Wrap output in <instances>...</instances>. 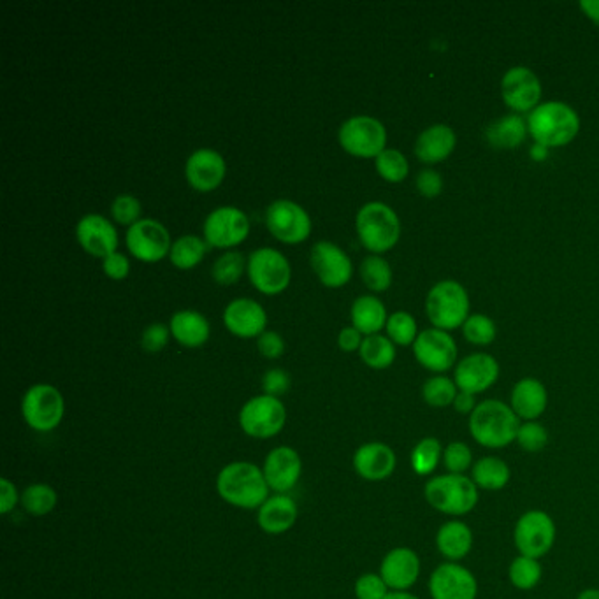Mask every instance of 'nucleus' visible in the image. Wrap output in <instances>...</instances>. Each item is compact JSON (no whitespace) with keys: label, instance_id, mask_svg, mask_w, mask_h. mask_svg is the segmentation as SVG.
Segmentation results:
<instances>
[{"label":"nucleus","instance_id":"obj_1","mask_svg":"<svg viewBox=\"0 0 599 599\" xmlns=\"http://www.w3.org/2000/svg\"><path fill=\"white\" fill-rule=\"evenodd\" d=\"M522 420L515 415L512 406L498 399L478 403L470 415V434L480 447L501 450L515 443Z\"/></svg>","mask_w":599,"mask_h":599},{"label":"nucleus","instance_id":"obj_2","mask_svg":"<svg viewBox=\"0 0 599 599\" xmlns=\"http://www.w3.org/2000/svg\"><path fill=\"white\" fill-rule=\"evenodd\" d=\"M217 491L225 503L253 510L269 499V485L264 471L252 462H231L218 473Z\"/></svg>","mask_w":599,"mask_h":599},{"label":"nucleus","instance_id":"obj_3","mask_svg":"<svg viewBox=\"0 0 599 599\" xmlns=\"http://www.w3.org/2000/svg\"><path fill=\"white\" fill-rule=\"evenodd\" d=\"M527 130L536 145L561 148L577 138L580 118L577 111L564 102H543L529 113Z\"/></svg>","mask_w":599,"mask_h":599},{"label":"nucleus","instance_id":"obj_4","mask_svg":"<svg viewBox=\"0 0 599 599\" xmlns=\"http://www.w3.org/2000/svg\"><path fill=\"white\" fill-rule=\"evenodd\" d=\"M427 505L436 512L461 519L473 512L480 501V489L468 475H436L424 487Z\"/></svg>","mask_w":599,"mask_h":599},{"label":"nucleus","instance_id":"obj_5","mask_svg":"<svg viewBox=\"0 0 599 599\" xmlns=\"http://www.w3.org/2000/svg\"><path fill=\"white\" fill-rule=\"evenodd\" d=\"M355 227L362 246L373 253L389 252L401 238V222L396 211L383 203L362 206L355 218Z\"/></svg>","mask_w":599,"mask_h":599},{"label":"nucleus","instance_id":"obj_6","mask_svg":"<svg viewBox=\"0 0 599 599\" xmlns=\"http://www.w3.org/2000/svg\"><path fill=\"white\" fill-rule=\"evenodd\" d=\"M427 317L436 329L452 331L466 324L470 315V297L461 283L454 280L436 283L426 299Z\"/></svg>","mask_w":599,"mask_h":599},{"label":"nucleus","instance_id":"obj_7","mask_svg":"<svg viewBox=\"0 0 599 599\" xmlns=\"http://www.w3.org/2000/svg\"><path fill=\"white\" fill-rule=\"evenodd\" d=\"M557 527L554 519L543 510H527L520 515L513 529V543L519 556L542 559L556 545Z\"/></svg>","mask_w":599,"mask_h":599},{"label":"nucleus","instance_id":"obj_8","mask_svg":"<svg viewBox=\"0 0 599 599\" xmlns=\"http://www.w3.org/2000/svg\"><path fill=\"white\" fill-rule=\"evenodd\" d=\"M65 401L60 390L48 383L32 385L22 401L23 420L37 433H50L64 419Z\"/></svg>","mask_w":599,"mask_h":599},{"label":"nucleus","instance_id":"obj_9","mask_svg":"<svg viewBox=\"0 0 599 599\" xmlns=\"http://www.w3.org/2000/svg\"><path fill=\"white\" fill-rule=\"evenodd\" d=\"M248 280L260 294L276 296L287 290L292 278L289 260L275 248H259L248 257Z\"/></svg>","mask_w":599,"mask_h":599},{"label":"nucleus","instance_id":"obj_10","mask_svg":"<svg viewBox=\"0 0 599 599\" xmlns=\"http://www.w3.org/2000/svg\"><path fill=\"white\" fill-rule=\"evenodd\" d=\"M338 141L352 157L376 159L387 145V130L373 116H354L341 125Z\"/></svg>","mask_w":599,"mask_h":599},{"label":"nucleus","instance_id":"obj_11","mask_svg":"<svg viewBox=\"0 0 599 599\" xmlns=\"http://www.w3.org/2000/svg\"><path fill=\"white\" fill-rule=\"evenodd\" d=\"M285 422L287 410L282 401L266 394L252 397L239 412V426L245 434L257 440H268L282 433Z\"/></svg>","mask_w":599,"mask_h":599},{"label":"nucleus","instance_id":"obj_12","mask_svg":"<svg viewBox=\"0 0 599 599\" xmlns=\"http://www.w3.org/2000/svg\"><path fill=\"white\" fill-rule=\"evenodd\" d=\"M125 243L130 255L146 264L166 259L173 246L166 225L160 224L159 220L153 218H141L139 222L129 227Z\"/></svg>","mask_w":599,"mask_h":599},{"label":"nucleus","instance_id":"obj_13","mask_svg":"<svg viewBox=\"0 0 599 599\" xmlns=\"http://www.w3.org/2000/svg\"><path fill=\"white\" fill-rule=\"evenodd\" d=\"M266 227L280 243L299 245L310 238L311 218L303 206L280 199L266 210Z\"/></svg>","mask_w":599,"mask_h":599},{"label":"nucleus","instance_id":"obj_14","mask_svg":"<svg viewBox=\"0 0 599 599\" xmlns=\"http://www.w3.org/2000/svg\"><path fill=\"white\" fill-rule=\"evenodd\" d=\"M250 234V220L234 206L211 211L204 222V241L213 248H234Z\"/></svg>","mask_w":599,"mask_h":599},{"label":"nucleus","instance_id":"obj_15","mask_svg":"<svg viewBox=\"0 0 599 599\" xmlns=\"http://www.w3.org/2000/svg\"><path fill=\"white\" fill-rule=\"evenodd\" d=\"M310 262L318 280L327 289L345 287L354 275L350 257L331 241H318L311 248Z\"/></svg>","mask_w":599,"mask_h":599},{"label":"nucleus","instance_id":"obj_16","mask_svg":"<svg viewBox=\"0 0 599 599\" xmlns=\"http://www.w3.org/2000/svg\"><path fill=\"white\" fill-rule=\"evenodd\" d=\"M429 594L433 599H477L478 580L461 563H443L429 578Z\"/></svg>","mask_w":599,"mask_h":599},{"label":"nucleus","instance_id":"obj_17","mask_svg":"<svg viewBox=\"0 0 599 599\" xmlns=\"http://www.w3.org/2000/svg\"><path fill=\"white\" fill-rule=\"evenodd\" d=\"M413 354L422 368L445 373L457 361V343L447 331L427 329L413 343Z\"/></svg>","mask_w":599,"mask_h":599},{"label":"nucleus","instance_id":"obj_18","mask_svg":"<svg viewBox=\"0 0 599 599\" xmlns=\"http://www.w3.org/2000/svg\"><path fill=\"white\" fill-rule=\"evenodd\" d=\"M501 95L506 106L515 113L535 111L542 99V83L531 69L512 67L501 81Z\"/></svg>","mask_w":599,"mask_h":599},{"label":"nucleus","instance_id":"obj_19","mask_svg":"<svg viewBox=\"0 0 599 599\" xmlns=\"http://www.w3.org/2000/svg\"><path fill=\"white\" fill-rule=\"evenodd\" d=\"M225 174L227 164L224 157L211 148H201L192 153L185 166L188 185L203 194L217 190L224 183Z\"/></svg>","mask_w":599,"mask_h":599},{"label":"nucleus","instance_id":"obj_20","mask_svg":"<svg viewBox=\"0 0 599 599\" xmlns=\"http://www.w3.org/2000/svg\"><path fill=\"white\" fill-rule=\"evenodd\" d=\"M499 364L492 355L473 354L462 359L455 368L454 382L457 389L477 396L491 389L498 382Z\"/></svg>","mask_w":599,"mask_h":599},{"label":"nucleus","instance_id":"obj_21","mask_svg":"<svg viewBox=\"0 0 599 599\" xmlns=\"http://www.w3.org/2000/svg\"><path fill=\"white\" fill-rule=\"evenodd\" d=\"M422 571V563L417 552L408 547H397L383 557L380 564V577L390 591H410L417 584Z\"/></svg>","mask_w":599,"mask_h":599},{"label":"nucleus","instance_id":"obj_22","mask_svg":"<svg viewBox=\"0 0 599 599\" xmlns=\"http://www.w3.org/2000/svg\"><path fill=\"white\" fill-rule=\"evenodd\" d=\"M76 238L81 248L97 259H106L116 253L118 232L115 225L102 215H85L76 225Z\"/></svg>","mask_w":599,"mask_h":599},{"label":"nucleus","instance_id":"obj_23","mask_svg":"<svg viewBox=\"0 0 599 599\" xmlns=\"http://www.w3.org/2000/svg\"><path fill=\"white\" fill-rule=\"evenodd\" d=\"M262 471L269 489L278 494H287L299 482L303 473V462L294 448L278 447L269 452Z\"/></svg>","mask_w":599,"mask_h":599},{"label":"nucleus","instance_id":"obj_24","mask_svg":"<svg viewBox=\"0 0 599 599\" xmlns=\"http://www.w3.org/2000/svg\"><path fill=\"white\" fill-rule=\"evenodd\" d=\"M224 324L227 331L238 338H259L266 332L268 313L253 299H236L225 308Z\"/></svg>","mask_w":599,"mask_h":599},{"label":"nucleus","instance_id":"obj_25","mask_svg":"<svg viewBox=\"0 0 599 599\" xmlns=\"http://www.w3.org/2000/svg\"><path fill=\"white\" fill-rule=\"evenodd\" d=\"M396 466L397 457L394 450L380 441L364 443L354 454L355 471L368 482L387 480L396 471Z\"/></svg>","mask_w":599,"mask_h":599},{"label":"nucleus","instance_id":"obj_26","mask_svg":"<svg viewBox=\"0 0 599 599\" xmlns=\"http://www.w3.org/2000/svg\"><path fill=\"white\" fill-rule=\"evenodd\" d=\"M510 406L522 422H533L540 419L547 410L549 392L540 380L522 378L513 387Z\"/></svg>","mask_w":599,"mask_h":599},{"label":"nucleus","instance_id":"obj_27","mask_svg":"<svg viewBox=\"0 0 599 599\" xmlns=\"http://www.w3.org/2000/svg\"><path fill=\"white\" fill-rule=\"evenodd\" d=\"M436 549L448 563H461L473 549V531L461 519H452L441 524L436 533Z\"/></svg>","mask_w":599,"mask_h":599},{"label":"nucleus","instance_id":"obj_28","mask_svg":"<svg viewBox=\"0 0 599 599\" xmlns=\"http://www.w3.org/2000/svg\"><path fill=\"white\" fill-rule=\"evenodd\" d=\"M457 136L448 125H433L420 134L415 143V155L424 164H438L454 153Z\"/></svg>","mask_w":599,"mask_h":599},{"label":"nucleus","instance_id":"obj_29","mask_svg":"<svg viewBox=\"0 0 599 599\" xmlns=\"http://www.w3.org/2000/svg\"><path fill=\"white\" fill-rule=\"evenodd\" d=\"M259 526L269 535H282L290 531L297 520V505L287 494H276L259 508Z\"/></svg>","mask_w":599,"mask_h":599},{"label":"nucleus","instance_id":"obj_30","mask_svg":"<svg viewBox=\"0 0 599 599\" xmlns=\"http://www.w3.org/2000/svg\"><path fill=\"white\" fill-rule=\"evenodd\" d=\"M169 329L181 347L199 348L210 340V322L199 311L181 310L174 313Z\"/></svg>","mask_w":599,"mask_h":599},{"label":"nucleus","instance_id":"obj_31","mask_svg":"<svg viewBox=\"0 0 599 599\" xmlns=\"http://www.w3.org/2000/svg\"><path fill=\"white\" fill-rule=\"evenodd\" d=\"M352 325L362 336H373L382 331L387 325V310L385 304L375 296H361L352 304Z\"/></svg>","mask_w":599,"mask_h":599},{"label":"nucleus","instance_id":"obj_32","mask_svg":"<svg viewBox=\"0 0 599 599\" xmlns=\"http://www.w3.org/2000/svg\"><path fill=\"white\" fill-rule=\"evenodd\" d=\"M471 480L480 491H503L512 480V470L503 459H499L496 455H487L473 464Z\"/></svg>","mask_w":599,"mask_h":599},{"label":"nucleus","instance_id":"obj_33","mask_svg":"<svg viewBox=\"0 0 599 599\" xmlns=\"http://www.w3.org/2000/svg\"><path fill=\"white\" fill-rule=\"evenodd\" d=\"M485 136L494 148H503V150L517 148L526 139L527 123L519 115L503 116L501 120H496L487 127Z\"/></svg>","mask_w":599,"mask_h":599},{"label":"nucleus","instance_id":"obj_34","mask_svg":"<svg viewBox=\"0 0 599 599\" xmlns=\"http://www.w3.org/2000/svg\"><path fill=\"white\" fill-rule=\"evenodd\" d=\"M206 250H208V243L204 239L197 238L194 234H187L173 241L169 259L173 262L174 268L190 271L203 262Z\"/></svg>","mask_w":599,"mask_h":599},{"label":"nucleus","instance_id":"obj_35","mask_svg":"<svg viewBox=\"0 0 599 599\" xmlns=\"http://www.w3.org/2000/svg\"><path fill=\"white\" fill-rule=\"evenodd\" d=\"M443 445L438 438L426 436L413 447L410 455V464L415 475L419 477H431L443 462Z\"/></svg>","mask_w":599,"mask_h":599},{"label":"nucleus","instance_id":"obj_36","mask_svg":"<svg viewBox=\"0 0 599 599\" xmlns=\"http://www.w3.org/2000/svg\"><path fill=\"white\" fill-rule=\"evenodd\" d=\"M362 362L371 369H387L396 361L394 343L382 334L366 336L359 350Z\"/></svg>","mask_w":599,"mask_h":599},{"label":"nucleus","instance_id":"obj_37","mask_svg":"<svg viewBox=\"0 0 599 599\" xmlns=\"http://www.w3.org/2000/svg\"><path fill=\"white\" fill-rule=\"evenodd\" d=\"M543 568L540 559L517 556L508 568V580L519 591H533L542 582Z\"/></svg>","mask_w":599,"mask_h":599},{"label":"nucleus","instance_id":"obj_38","mask_svg":"<svg viewBox=\"0 0 599 599\" xmlns=\"http://www.w3.org/2000/svg\"><path fill=\"white\" fill-rule=\"evenodd\" d=\"M22 503L25 512L34 517H44L55 510L58 503V494L51 485L32 484L22 492Z\"/></svg>","mask_w":599,"mask_h":599},{"label":"nucleus","instance_id":"obj_39","mask_svg":"<svg viewBox=\"0 0 599 599\" xmlns=\"http://www.w3.org/2000/svg\"><path fill=\"white\" fill-rule=\"evenodd\" d=\"M362 283L373 292H385L392 285V269L380 255H369L361 262Z\"/></svg>","mask_w":599,"mask_h":599},{"label":"nucleus","instance_id":"obj_40","mask_svg":"<svg viewBox=\"0 0 599 599\" xmlns=\"http://www.w3.org/2000/svg\"><path fill=\"white\" fill-rule=\"evenodd\" d=\"M246 264H248V260H245L243 253L234 252V250L232 252H225L213 264L211 276H213V280L218 285L229 287V285H234V283L238 282L241 275L245 273Z\"/></svg>","mask_w":599,"mask_h":599},{"label":"nucleus","instance_id":"obj_41","mask_svg":"<svg viewBox=\"0 0 599 599\" xmlns=\"http://www.w3.org/2000/svg\"><path fill=\"white\" fill-rule=\"evenodd\" d=\"M457 394H459L457 385L447 376H433L422 387V397L426 405L433 408H447L454 405Z\"/></svg>","mask_w":599,"mask_h":599},{"label":"nucleus","instance_id":"obj_42","mask_svg":"<svg viewBox=\"0 0 599 599\" xmlns=\"http://www.w3.org/2000/svg\"><path fill=\"white\" fill-rule=\"evenodd\" d=\"M375 166L378 174L389 183H401L410 173V166H408L405 155L399 150H392V148H385L376 157Z\"/></svg>","mask_w":599,"mask_h":599},{"label":"nucleus","instance_id":"obj_43","mask_svg":"<svg viewBox=\"0 0 599 599\" xmlns=\"http://www.w3.org/2000/svg\"><path fill=\"white\" fill-rule=\"evenodd\" d=\"M385 327H387L389 340L392 343H396V345H401V347L413 345L415 340L419 338V334H417V322L406 311H396L394 315H390Z\"/></svg>","mask_w":599,"mask_h":599},{"label":"nucleus","instance_id":"obj_44","mask_svg":"<svg viewBox=\"0 0 599 599\" xmlns=\"http://www.w3.org/2000/svg\"><path fill=\"white\" fill-rule=\"evenodd\" d=\"M473 450L464 441H450L443 450V466L452 475H466L473 468Z\"/></svg>","mask_w":599,"mask_h":599},{"label":"nucleus","instance_id":"obj_45","mask_svg":"<svg viewBox=\"0 0 599 599\" xmlns=\"http://www.w3.org/2000/svg\"><path fill=\"white\" fill-rule=\"evenodd\" d=\"M549 440V431L538 420H533L520 424L515 443L527 454H536L549 445Z\"/></svg>","mask_w":599,"mask_h":599},{"label":"nucleus","instance_id":"obj_46","mask_svg":"<svg viewBox=\"0 0 599 599\" xmlns=\"http://www.w3.org/2000/svg\"><path fill=\"white\" fill-rule=\"evenodd\" d=\"M462 331L464 338L477 347L491 345L496 340V324L485 315H471L466 324L462 325Z\"/></svg>","mask_w":599,"mask_h":599},{"label":"nucleus","instance_id":"obj_47","mask_svg":"<svg viewBox=\"0 0 599 599\" xmlns=\"http://www.w3.org/2000/svg\"><path fill=\"white\" fill-rule=\"evenodd\" d=\"M141 211L143 206L139 203L138 197L130 194H120L115 197V201L111 204V217L118 225H132L141 220Z\"/></svg>","mask_w":599,"mask_h":599},{"label":"nucleus","instance_id":"obj_48","mask_svg":"<svg viewBox=\"0 0 599 599\" xmlns=\"http://www.w3.org/2000/svg\"><path fill=\"white\" fill-rule=\"evenodd\" d=\"M390 589L380 573H364L355 582V596L357 599H385L389 596Z\"/></svg>","mask_w":599,"mask_h":599},{"label":"nucleus","instance_id":"obj_49","mask_svg":"<svg viewBox=\"0 0 599 599\" xmlns=\"http://www.w3.org/2000/svg\"><path fill=\"white\" fill-rule=\"evenodd\" d=\"M169 334H171V329L167 325L159 324V322L148 325L141 334V347L148 354H159L166 348Z\"/></svg>","mask_w":599,"mask_h":599},{"label":"nucleus","instance_id":"obj_50","mask_svg":"<svg viewBox=\"0 0 599 599\" xmlns=\"http://www.w3.org/2000/svg\"><path fill=\"white\" fill-rule=\"evenodd\" d=\"M290 389V376L283 369H269L266 375L262 376V390L266 396L278 397L287 394Z\"/></svg>","mask_w":599,"mask_h":599},{"label":"nucleus","instance_id":"obj_51","mask_svg":"<svg viewBox=\"0 0 599 599\" xmlns=\"http://www.w3.org/2000/svg\"><path fill=\"white\" fill-rule=\"evenodd\" d=\"M257 348L260 355L266 359H278L285 354V341L282 336L275 331H266L257 338Z\"/></svg>","mask_w":599,"mask_h":599},{"label":"nucleus","instance_id":"obj_52","mask_svg":"<svg viewBox=\"0 0 599 599\" xmlns=\"http://www.w3.org/2000/svg\"><path fill=\"white\" fill-rule=\"evenodd\" d=\"M102 271L108 276L109 280L122 282L130 273V262L123 253H113L102 260Z\"/></svg>","mask_w":599,"mask_h":599},{"label":"nucleus","instance_id":"obj_53","mask_svg":"<svg viewBox=\"0 0 599 599\" xmlns=\"http://www.w3.org/2000/svg\"><path fill=\"white\" fill-rule=\"evenodd\" d=\"M417 188H419L420 194L427 197V199H434L443 190V178H441L440 173H436L433 169H424L417 176Z\"/></svg>","mask_w":599,"mask_h":599},{"label":"nucleus","instance_id":"obj_54","mask_svg":"<svg viewBox=\"0 0 599 599\" xmlns=\"http://www.w3.org/2000/svg\"><path fill=\"white\" fill-rule=\"evenodd\" d=\"M20 501H22V496L16 491L15 484L9 482L8 478H2V480H0V512L6 515V513L11 512Z\"/></svg>","mask_w":599,"mask_h":599},{"label":"nucleus","instance_id":"obj_55","mask_svg":"<svg viewBox=\"0 0 599 599\" xmlns=\"http://www.w3.org/2000/svg\"><path fill=\"white\" fill-rule=\"evenodd\" d=\"M362 341H364V338H362L361 332L355 329L354 325L341 329L340 334H338V347L343 352H357V350H361Z\"/></svg>","mask_w":599,"mask_h":599},{"label":"nucleus","instance_id":"obj_56","mask_svg":"<svg viewBox=\"0 0 599 599\" xmlns=\"http://www.w3.org/2000/svg\"><path fill=\"white\" fill-rule=\"evenodd\" d=\"M452 406H454L455 412L461 413V415H471V413L475 412L478 403L473 394L459 390V394L455 397L454 405Z\"/></svg>","mask_w":599,"mask_h":599},{"label":"nucleus","instance_id":"obj_57","mask_svg":"<svg viewBox=\"0 0 599 599\" xmlns=\"http://www.w3.org/2000/svg\"><path fill=\"white\" fill-rule=\"evenodd\" d=\"M580 9L584 11L589 20L599 25V0H582Z\"/></svg>","mask_w":599,"mask_h":599},{"label":"nucleus","instance_id":"obj_58","mask_svg":"<svg viewBox=\"0 0 599 599\" xmlns=\"http://www.w3.org/2000/svg\"><path fill=\"white\" fill-rule=\"evenodd\" d=\"M531 155H533V159L535 160H545L547 159V155H549V148H545L542 145L533 146V150H531Z\"/></svg>","mask_w":599,"mask_h":599},{"label":"nucleus","instance_id":"obj_59","mask_svg":"<svg viewBox=\"0 0 599 599\" xmlns=\"http://www.w3.org/2000/svg\"><path fill=\"white\" fill-rule=\"evenodd\" d=\"M385 599H420L419 596H415L412 592L408 591H390L389 596Z\"/></svg>","mask_w":599,"mask_h":599},{"label":"nucleus","instance_id":"obj_60","mask_svg":"<svg viewBox=\"0 0 599 599\" xmlns=\"http://www.w3.org/2000/svg\"><path fill=\"white\" fill-rule=\"evenodd\" d=\"M577 599H599V589H585L578 594Z\"/></svg>","mask_w":599,"mask_h":599}]
</instances>
